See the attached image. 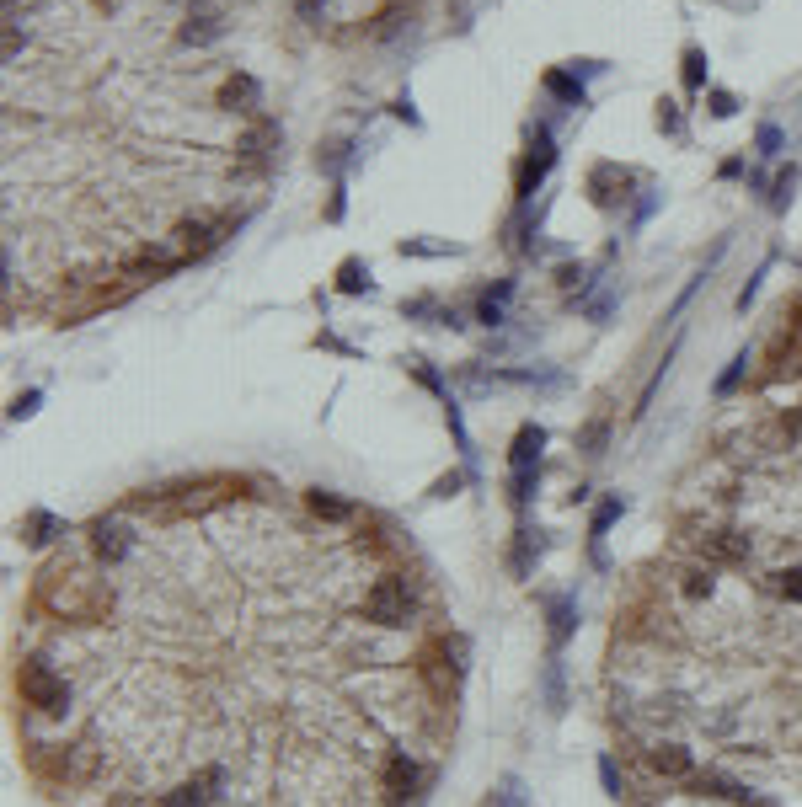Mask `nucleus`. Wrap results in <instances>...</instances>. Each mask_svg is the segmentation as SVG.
Segmentation results:
<instances>
[{"label": "nucleus", "mask_w": 802, "mask_h": 807, "mask_svg": "<svg viewBox=\"0 0 802 807\" xmlns=\"http://www.w3.org/2000/svg\"><path fill=\"white\" fill-rule=\"evenodd\" d=\"M43 599H49L59 615H97L107 604L102 588L91 578H81L75 567H65V562H54L49 572H43Z\"/></svg>", "instance_id": "f257e3e1"}, {"label": "nucleus", "mask_w": 802, "mask_h": 807, "mask_svg": "<svg viewBox=\"0 0 802 807\" xmlns=\"http://www.w3.org/2000/svg\"><path fill=\"white\" fill-rule=\"evenodd\" d=\"M364 615L375 620V626H407L412 615H418V599H412V583L407 578H380L375 588L364 594Z\"/></svg>", "instance_id": "f03ea898"}, {"label": "nucleus", "mask_w": 802, "mask_h": 807, "mask_svg": "<svg viewBox=\"0 0 802 807\" xmlns=\"http://www.w3.org/2000/svg\"><path fill=\"white\" fill-rule=\"evenodd\" d=\"M17 690H22V701L38 706V711H65V701H70L65 679H59L43 658H27L17 669Z\"/></svg>", "instance_id": "7ed1b4c3"}, {"label": "nucleus", "mask_w": 802, "mask_h": 807, "mask_svg": "<svg viewBox=\"0 0 802 807\" xmlns=\"http://www.w3.org/2000/svg\"><path fill=\"white\" fill-rule=\"evenodd\" d=\"M551 166H557V145H551V134L541 129V134H535V150H530V155H524V161H519L514 193H519V198H530L535 188H541V177L551 172Z\"/></svg>", "instance_id": "20e7f679"}, {"label": "nucleus", "mask_w": 802, "mask_h": 807, "mask_svg": "<svg viewBox=\"0 0 802 807\" xmlns=\"http://www.w3.org/2000/svg\"><path fill=\"white\" fill-rule=\"evenodd\" d=\"M91 546H97L102 562H123L129 546H134V535H129V524H123V519H97V524H91Z\"/></svg>", "instance_id": "39448f33"}, {"label": "nucleus", "mask_w": 802, "mask_h": 807, "mask_svg": "<svg viewBox=\"0 0 802 807\" xmlns=\"http://www.w3.org/2000/svg\"><path fill=\"white\" fill-rule=\"evenodd\" d=\"M444 653H450V647H434V653H423V679H428V690H434L439 701H455L460 669H450V663H444Z\"/></svg>", "instance_id": "423d86ee"}, {"label": "nucleus", "mask_w": 802, "mask_h": 807, "mask_svg": "<svg viewBox=\"0 0 802 807\" xmlns=\"http://www.w3.org/2000/svg\"><path fill=\"white\" fill-rule=\"evenodd\" d=\"M214 786H220V770H204V775H193L188 786L166 791V797H161V807H209Z\"/></svg>", "instance_id": "0eeeda50"}, {"label": "nucleus", "mask_w": 802, "mask_h": 807, "mask_svg": "<svg viewBox=\"0 0 802 807\" xmlns=\"http://www.w3.org/2000/svg\"><path fill=\"white\" fill-rule=\"evenodd\" d=\"M541 444H546V428L524 423L514 433V449H508V460H514V471H535V460H541Z\"/></svg>", "instance_id": "6e6552de"}, {"label": "nucleus", "mask_w": 802, "mask_h": 807, "mask_svg": "<svg viewBox=\"0 0 802 807\" xmlns=\"http://www.w3.org/2000/svg\"><path fill=\"white\" fill-rule=\"evenodd\" d=\"M257 102H262V91L252 75H230L220 91V107H230V113H257Z\"/></svg>", "instance_id": "1a4fd4ad"}, {"label": "nucleus", "mask_w": 802, "mask_h": 807, "mask_svg": "<svg viewBox=\"0 0 802 807\" xmlns=\"http://www.w3.org/2000/svg\"><path fill=\"white\" fill-rule=\"evenodd\" d=\"M412 786H418V765H412L407 754H391V765H385V791H391V802H407Z\"/></svg>", "instance_id": "9d476101"}, {"label": "nucleus", "mask_w": 802, "mask_h": 807, "mask_svg": "<svg viewBox=\"0 0 802 807\" xmlns=\"http://www.w3.org/2000/svg\"><path fill=\"white\" fill-rule=\"evenodd\" d=\"M508 300H514V278H498L487 294H482V305H476V316L487 321V327H498L503 321V310H508Z\"/></svg>", "instance_id": "9b49d317"}, {"label": "nucleus", "mask_w": 802, "mask_h": 807, "mask_svg": "<svg viewBox=\"0 0 802 807\" xmlns=\"http://www.w3.org/2000/svg\"><path fill=\"white\" fill-rule=\"evenodd\" d=\"M647 765L658 775H690V754L680 743H658V749H647Z\"/></svg>", "instance_id": "f8f14e48"}, {"label": "nucleus", "mask_w": 802, "mask_h": 807, "mask_svg": "<svg viewBox=\"0 0 802 807\" xmlns=\"http://www.w3.org/2000/svg\"><path fill=\"white\" fill-rule=\"evenodd\" d=\"M706 551H712L717 562H744V556H749V535H712V540H706Z\"/></svg>", "instance_id": "ddd939ff"}, {"label": "nucleus", "mask_w": 802, "mask_h": 807, "mask_svg": "<svg viewBox=\"0 0 802 807\" xmlns=\"http://www.w3.org/2000/svg\"><path fill=\"white\" fill-rule=\"evenodd\" d=\"M573 636V599H551V647Z\"/></svg>", "instance_id": "4468645a"}, {"label": "nucleus", "mask_w": 802, "mask_h": 807, "mask_svg": "<svg viewBox=\"0 0 802 807\" xmlns=\"http://www.w3.org/2000/svg\"><path fill=\"white\" fill-rule=\"evenodd\" d=\"M311 508H316V514L321 519H332V524H343V519H353V503H343V498H332V492H311Z\"/></svg>", "instance_id": "2eb2a0df"}, {"label": "nucleus", "mask_w": 802, "mask_h": 807, "mask_svg": "<svg viewBox=\"0 0 802 807\" xmlns=\"http://www.w3.org/2000/svg\"><path fill=\"white\" fill-rule=\"evenodd\" d=\"M546 91H551V97H562L567 107H583V86L573 81V75H562V70L546 75Z\"/></svg>", "instance_id": "dca6fc26"}, {"label": "nucleus", "mask_w": 802, "mask_h": 807, "mask_svg": "<svg viewBox=\"0 0 802 807\" xmlns=\"http://www.w3.org/2000/svg\"><path fill=\"white\" fill-rule=\"evenodd\" d=\"M337 289H343V294H359V289H375V284H369V268H364V262H359V257H348V262H343V273H337Z\"/></svg>", "instance_id": "f3484780"}, {"label": "nucleus", "mask_w": 802, "mask_h": 807, "mask_svg": "<svg viewBox=\"0 0 802 807\" xmlns=\"http://www.w3.org/2000/svg\"><path fill=\"white\" fill-rule=\"evenodd\" d=\"M770 588H776L781 599L802 604V567H786V572H776V578H770Z\"/></svg>", "instance_id": "a211bd4d"}, {"label": "nucleus", "mask_w": 802, "mask_h": 807, "mask_svg": "<svg viewBox=\"0 0 802 807\" xmlns=\"http://www.w3.org/2000/svg\"><path fill=\"white\" fill-rule=\"evenodd\" d=\"M59 530H65V524H59L54 514H33V519H27V540H33V546H43V540H54Z\"/></svg>", "instance_id": "6ab92c4d"}, {"label": "nucleus", "mask_w": 802, "mask_h": 807, "mask_svg": "<svg viewBox=\"0 0 802 807\" xmlns=\"http://www.w3.org/2000/svg\"><path fill=\"white\" fill-rule=\"evenodd\" d=\"M530 556H541V540H535V530H519V546H514V572H530Z\"/></svg>", "instance_id": "aec40b11"}, {"label": "nucleus", "mask_w": 802, "mask_h": 807, "mask_svg": "<svg viewBox=\"0 0 802 807\" xmlns=\"http://www.w3.org/2000/svg\"><path fill=\"white\" fill-rule=\"evenodd\" d=\"M685 86H690V91L706 86V54H701V49H685Z\"/></svg>", "instance_id": "412c9836"}, {"label": "nucleus", "mask_w": 802, "mask_h": 807, "mask_svg": "<svg viewBox=\"0 0 802 807\" xmlns=\"http://www.w3.org/2000/svg\"><path fill=\"white\" fill-rule=\"evenodd\" d=\"M621 508H626L621 498H610V503H599V514H594V540H599V535H605V530H610V524H615V519H621Z\"/></svg>", "instance_id": "4be33fe9"}, {"label": "nucleus", "mask_w": 802, "mask_h": 807, "mask_svg": "<svg viewBox=\"0 0 802 807\" xmlns=\"http://www.w3.org/2000/svg\"><path fill=\"white\" fill-rule=\"evenodd\" d=\"M599 781H605L610 797H621V791H626V775L615 770V759H599Z\"/></svg>", "instance_id": "5701e85b"}, {"label": "nucleus", "mask_w": 802, "mask_h": 807, "mask_svg": "<svg viewBox=\"0 0 802 807\" xmlns=\"http://www.w3.org/2000/svg\"><path fill=\"white\" fill-rule=\"evenodd\" d=\"M744 369H749V353H738V359H733L728 369H722V380H717V391H722V396H728V391H733V385H738V375H744Z\"/></svg>", "instance_id": "b1692460"}, {"label": "nucleus", "mask_w": 802, "mask_h": 807, "mask_svg": "<svg viewBox=\"0 0 802 807\" xmlns=\"http://www.w3.org/2000/svg\"><path fill=\"white\" fill-rule=\"evenodd\" d=\"M792 188H797V172H781L776 177V193H770V204L786 209V204H792Z\"/></svg>", "instance_id": "393cba45"}, {"label": "nucleus", "mask_w": 802, "mask_h": 807, "mask_svg": "<svg viewBox=\"0 0 802 807\" xmlns=\"http://www.w3.org/2000/svg\"><path fill=\"white\" fill-rule=\"evenodd\" d=\"M754 145H760V155H765V161H770V155H781V129H776V123H765Z\"/></svg>", "instance_id": "a878e982"}, {"label": "nucleus", "mask_w": 802, "mask_h": 807, "mask_svg": "<svg viewBox=\"0 0 802 807\" xmlns=\"http://www.w3.org/2000/svg\"><path fill=\"white\" fill-rule=\"evenodd\" d=\"M605 423H589V428H583V455H599V449H605Z\"/></svg>", "instance_id": "bb28decb"}, {"label": "nucleus", "mask_w": 802, "mask_h": 807, "mask_svg": "<svg viewBox=\"0 0 802 807\" xmlns=\"http://www.w3.org/2000/svg\"><path fill=\"white\" fill-rule=\"evenodd\" d=\"M546 701H551V711H562V669L557 663L546 669Z\"/></svg>", "instance_id": "cd10ccee"}, {"label": "nucleus", "mask_w": 802, "mask_h": 807, "mask_svg": "<svg viewBox=\"0 0 802 807\" xmlns=\"http://www.w3.org/2000/svg\"><path fill=\"white\" fill-rule=\"evenodd\" d=\"M508 487H514V503H530V492H535V471H514V481H508Z\"/></svg>", "instance_id": "c85d7f7f"}, {"label": "nucleus", "mask_w": 802, "mask_h": 807, "mask_svg": "<svg viewBox=\"0 0 802 807\" xmlns=\"http://www.w3.org/2000/svg\"><path fill=\"white\" fill-rule=\"evenodd\" d=\"M658 129H663V134L680 129V107H674V102H658Z\"/></svg>", "instance_id": "c756f323"}, {"label": "nucleus", "mask_w": 802, "mask_h": 807, "mask_svg": "<svg viewBox=\"0 0 802 807\" xmlns=\"http://www.w3.org/2000/svg\"><path fill=\"white\" fill-rule=\"evenodd\" d=\"M38 401H43L38 391H27V396H17V401H11V417H33V412H38Z\"/></svg>", "instance_id": "7c9ffc66"}, {"label": "nucleus", "mask_w": 802, "mask_h": 807, "mask_svg": "<svg viewBox=\"0 0 802 807\" xmlns=\"http://www.w3.org/2000/svg\"><path fill=\"white\" fill-rule=\"evenodd\" d=\"M685 594H712V572H690V583H685Z\"/></svg>", "instance_id": "2f4dec72"}, {"label": "nucleus", "mask_w": 802, "mask_h": 807, "mask_svg": "<svg viewBox=\"0 0 802 807\" xmlns=\"http://www.w3.org/2000/svg\"><path fill=\"white\" fill-rule=\"evenodd\" d=\"M733 107H738V102L728 97V91H712V113H717V118H733Z\"/></svg>", "instance_id": "473e14b6"}, {"label": "nucleus", "mask_w": 802, "mask_h": 807, "mask_svg": "<svg viewBox=\"0 0 802 807\" xmlns=\"http://www.w3.org/2000/svg\"><path fill=\"white\" fill-rule=\"evenodd\" d=\"M434 492H439V498H455V492H460V476H444Z\"/></svg>", "instance_id": "72a5a7b5"}]
</instances>
